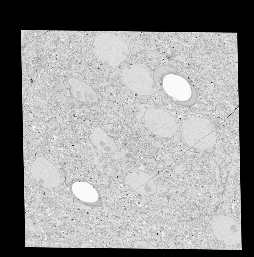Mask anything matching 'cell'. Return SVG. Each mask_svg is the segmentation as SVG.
<instances>
[{
  "mask_svg": "<svg viewBox=\"0 0 254 257\" xmlns=\"http://www.w3.org/2000/svg\"><path fill=\"white\" fill-rule=\"evenodd\" d=\"M95 43L98 49L111 51L117 60L123 61L129 55L127 43L119 36L110 33H101L96 36Z\"/></svg>",
  "mask_w": 254,
  "mask_h": 257,
  "instance_id": "cell-1",
  "label": "cell"
},
{
  "mask_svg": "<svg viewBox=\"0 0 254 257\" xmlns=\"http://www.w3.org/2000/svg\"><path fill=\"white\" fill-rule=\"evenodd\" d=\"M89 138L93 146L104 153L114 154L118 150L114 141L100 127H96L92 128Z\"/></svg>",
  "mask_w": 254,
  "mask_h": 257,
  "instance_id": "cell-2",
  "label": "cell"
},
{
  "mask_svg": "<svg viewBox=\"0 0 254 257\" xmlns=\"http://www.w3.org/2000/svg\"><path fill=\"white\" fill-rule=\"evenodd\" d=\"M125 177L127 184L134 191L153 178L149 174L138 170L129 171Z\"/></svg>",
  "mask_w": 254,
  "mask_h": 257,
  "instance_id": "cell-3",
  "label": "cell"
},
{
  "mask_svg": "<svg viewBox=\"0 0 254 257\" xmlns=\"http://www.w3.org/2000/svg\"><path fill=\"white\" fill-rule=\"evenodd\" d=\"M216 130L204 138L205 139L199 140L193 147L199 150H207L211 148L216 143Z\"/></svg>",
  "mask_w": 254,
  "mask_h": 257,
  "instance_id": "cell-4",
  "label": "cell"
},
{
  "mask_svg": "<svg viewBox=\"0 0 254 257\" xmlns=\"http://www.w3.org/2000/svg\"><path fill=\"white\" fill-rule=\"evenodd\" d=\"M157 184L152 178L134 191L142 196H149L152 194L156 193L157 191Z\"/></svg>",
  "mask_w": 254,
  "mask_h": 257,
  "instance_id": "cell-5",
  "label": "cell"
},
{
  "mask_svg": "<svg viewBox=\"0 0 254 257\" xmlns=\"http://www.w3.org/2000/svg\"><path fill=\"white\" fill-rule=\"evenodd\" d=\"M134 246L136 248H155L144 241H136L134 243Z\"/></svg>",
  "mask_w": 254,
  "mask_h": 257,
  "instance_id": "cell-6",
  "label": "cell"
}]
</instances>
